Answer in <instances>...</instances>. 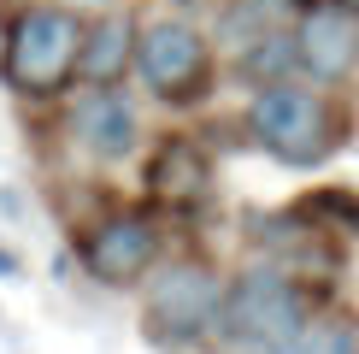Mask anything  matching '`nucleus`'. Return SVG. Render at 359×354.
I'll return each instance as SVG.
<instances>
[{"label": "nucleus", "instance_id": "obj_14", "mask_svg": "<svg viewBox=\"0 0 359 354\" xmlns=\"http://www.w3.org/2000/svg\"><path fill=\"white\" fill-rule=\"evenodd\" d=\"M341 6H359V0H341Z\"/></svg>", "mask_w": 359, "mask_h": 354}, {"label": "nucleus", "instance_id": "obj_7", "mask_svg": "<svg viewBox=\"0 0 359 354\" xmlns=\"http://www.w3.org/2000/svg\"><path fill=\"white\" fill-rule=\"evenodd\" d=\"M83 254H88V272H95L100 284H130V277L154 260V230H147L142 218H112V225H100L88 236Z\"/></svg>", "mask_w": 359, "mask_h": 354}, {"label": "nucleus", "instance_id": "obj_6", "mask_svg": "<svg viewBox=\"0 0 359 354\" xmlns=\"http://www.w3.org/2000/svg\"><path fill=\"white\" fill-rule=\"evenodd\" d=\"M294 59L312 71V77H348L359 59V24L348 6H312L301 24V41H294Z\"/></svg>", "mask_w": 359, "mask_h": 354}, {"label": "nucleus", "instance_id": "obj_13", "mask_svg": "<svg viewBox=\"0 0 359 354\" xmlns=\"http://www.w3.org/2000/svg\"><path fill=\"white\" fill-rule=\"evenodd\" d=\"M277 18H283V0H236L230 18H224V29H230V36H242V29L253 24V29L265 36V29H271ZM259 36H253V41H259Z\"/></svg>", "mask_w": 359, "mask_h": 354}, {"label": "nucleus", "instance_id": "obj_5", "mask_svg": "<svg viewBox=\"0 0 359 354\" xmlns=\"http://www.w3.org/2000/svg\"><path fill=\"white\" fill-rule=\"evenodd\" d=\"M136 65H142V77H147V88H154V95L183 100L189 88L206 77V41H201V29L183 24V18H159V24L142 29Z\"/></svg>", "mask_w": 359, "mask_h": 354}, {"label": "nucleus", "instance_id": "obj_3", "mask_svg": "<svg viewBox=\"0 0 359 354\" xmlns=\"http://www.w3.org/2000/svg\"><path fill=\"white\" fill-rule=\"evenodd\" d=\"M253 130L289 166H312V159L330 154V112H324V100H312L306 88H289V83H265L253 95Z\"/></svg>", "mask_w": 359, "mask_h": 354}, {"label": "nucleus", "instance_id": "obj_4", "mask_svg": "<svg viewBox=\"0 0 359 354\" xmlns=\"http://www.w3.org/2000/svg\"><path fill=\"white\" fill-rule=\"evenodd\" d=\"M218 301H224L218 277L206 272V266H194V260H177L154 284V295H147V331H154L159 343L206 336L218 324Z\"/></svg>", "mask_w": 359, "mask_h": 354}, {"label": "nucleus", "instance_id": "obj_11", "mask_svg": "<svg viewBox=\"0 0 359 354\" xmlns=\"http://www.w3.org/2000/svg\"><path fill=\"white\" fill-rule=\"evenodd\" d=\"M289 354H359V331L348 319H301V331H294Z\"/></svg>", "mask_w": 359, "mask_h": 354}, {"label": "nucleus", "instance_id": "obj_10", "mask_svg": "<svg viewBox=\"0 0 359 354\" xmlns=\"http://www.w3.org/2000/svg\"><path fill=\"white\" fill-rule=\"evenodd\" d=\"M147 183H154V195H165V201H194L206 189V159L194 154L189 142H165L159 159L147 166Z\"/></svg>", "mask_w": 359, "mask_h": 354}, {"label": "nucleus", "instance_id": "obj_1", "mask_svg": "<svg viewBox=\"0 0 359 354\" xmlns=\"http://www.w3.org/2000/svg\"><path fill=\"white\" fill-rule=\"evenodd\" d=\"M218 319L230 331L236 348H253V354H289L294 331H301V295L283 272L271 266H248L236 277V289L218 301Z\"/></svg>", "mask_w": 359, "mask_h": 354}, {"label": "nucleus", "instance_id": "obj_2", "mask_svg": "<svg viewBox=\"0 0 359 354\" xmlns=\"http://www.w3.org/2000/svg\"><path fill=\"white\" fill-rule=\"evenodd\" d=\"M77 41H83V29L71 12H53V6L24 12L6 36V77L24 95H53L77 71Z\"/></svg>", "mask_w": 359, "mask_h": 354}, {"label": "nucleus", "instance_id": "obj_9", "mask_svg": "<svg viewBox=\"0 0 359 354\" xmlns=\"http://www.w3.org/2000/svg\"><path fill=\"white\" fill-rule=\"evenodd\" d=\"M124 59H130V18H124V12H107L100 24L83 29V41H77V65H83L88 83L107 88L112 77H124Z\"/></svg>", "mask_w": 359, "mask_h": 354}, {"label": "nucleus", "instance_id": "obj_12", "mask_svg": "<svg viewBox=\"0 0 359 354\" xmlns=\"http://www.w3.org/2000/svg\"><path fill=\"white\" fill-rule=\"evenodd\" d=\"M289 65H301V59H294V41H283V36H259V41L248 48V77L277 83Z\"/></svg>", "mask_w": 359, "mask_h": 354}, {"label": "nucleus", "instance_id": "obj_8", "mask_svg": "<svg viewBox=\"0 0 359 354\" xmlns=\"http://www.w3.org/2000/svg\"><path fill=\"white\" fill-rule=\"evenodd\" d=\"M77 130H83V142L95 148L100 159H118L136 142V112H130L124 95H88L77 107Z\"/></svg>", "mask_w": 359, "mask_h": 354}]
</instances>
